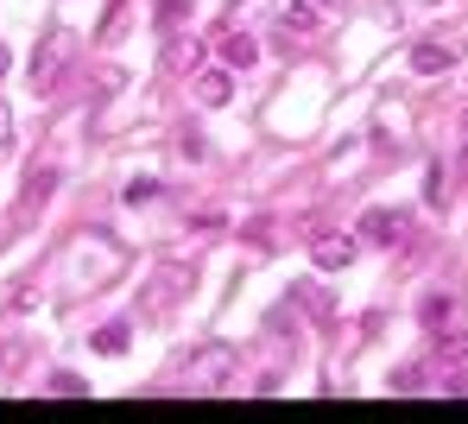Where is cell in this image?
Wrapping results in <instances>:
<instances>
[{"instance_id": "obj_1", "label": "cell", "mask_w": 468, "mask_h": 424, "mask_svg": "<svg viewBox=\"0 0 468 424\" xmlns=\"http://www.w3.org/2000/svg\"><path fill=\"white\" fill-rule=\"evenodd\" d=\"M229 374H234V355H229V348H203V355L184 367V387H222Z\"/></svg>"}, {"instance_id": "obj_2", "label": "cell", "mask_w": 468, "mask_h": 424, "mask_svg": "<svg viewBox=\"0 0 468 424\" xmlns=\"http://www.w3.org/2000/svg\"><path fill=\"white\" fill-rule=\"evenodd\" d=\"M361 235H367L374 248H405V235H411V222H405L399 209H374V216L361 222Z\"/></svg>"}, {"instance_id": "obj_3", "label": "cell", "mask_w": 468, "mask_h": 424, "mask_svg": "<svg viewBox=\"0 0 468 424\" xmlns=\"http://www.w3.org/2000/svg\"><path fill=\"white\" fill-rule=\"evenodd\" d=\"M316 26H323L316 0H279V32H292V38H311Z\"/></svg>"}, {"instance_id": "obj_4", "label": "cell", "mask_w": 468, "mask_h": 424, "mask_svg": "<svg viewBox=\"0 0 468 424\" xmlns=\"http://www.w3.org/2000/svg\"><path fill=\"white\" fill-rule=\"evenodd\" d=\"M216 58H222V70H253L260 64V45H253V32H222Z\"/></svg>"}, {"instance_id": "obj_5", "label": "cell", "mask_w": 468, "mask_h": 424, "mask_svg": "<svg viewBox=\"0 0 468 424\" xmlns=\"http://www.w3.org/2000/svg\"><path fill=\"white\" fill-rule=\"evenodd\" d=\"M311 260L323 266V272H342V266L355 260V241H348V235H316V241H311Z\"/></svg>"}, {"instance_id": "obj_6", "label": "cell", "mask_w": 468, "mask_h": 424, "mask_svg": "<svg viewBox=\"0 0 468 424\" xmlns=\"http://www.w3.org/2000/svg\"><path fill=\"white\" fill-rule=\"evenodd\" d=\"M229 89H234V70H203L197 77V101L216 108V101H229Z\"/></svg>"}, {"instance_id": "obj_7", "label": "cell", "mask_w": 468, "mask_h": 424, "mask_svg": "<svg viewBox=\"0 0 468 424\" xmlns=\"http://www.w3.org/2000/svg\"><path fill=\"white\" fill-rule=\"evenodd\" d=\"M171 292H190V266H165V272L153 279V304H165Z\"/></svg>"}, {"instance_id": "obj_8", "label": "cell", "mask_w": 468, "mask_h": 424, "mask_svg": "<svg viewBox=\"0 0 468 424\" xmlns=\"http://www.w3.org/2000/svg\"><path fill=\"white\" fill-rule=\"evenodd\" d=\"M411 70H418V77H437V70H450V51H443V45H418V51H411Z\"/></svg>"}, {"instance_id": "obj_9", "label": "cell", "mask_w": 468, "mask_h": 424, "mask_svg": "<svg viewBox=\"0 0 468 424\" xmlns=\"http://www.w3.org/2000/svg\"><path fill=\"white\" fill-rule=\"evenodd\" d=\"M177 19H190V0H158V6H153V26H158V32H171Z\"/></svg>"}, {"instance_id": "obj_10", "label": "cell", "mask_w": 468, "mask_h": 424, "mask_svg": "<svg viewBox=\"0 0 468 424\" xmlns=\"http://www.w3.org/2000/svg\"><path fill=\"white\" fill-rule=\"evenodd\" d=\"M165 70H197V45H190V38H171V51H165Z\"/></svg>"}, {"instance_id": "obj_11", "label": "cell", "mask_w": 468, "mask_h": 424, "mask_svg": "<svg viewBox=\"0 0 468 424\" xmlns=\"http://www.w3.org/2000/svg\"><path fill=\"white\" fill-rule=\"evenodd\" d=\"M95 348H101V355L127 348V323H101V330H95Z\"/></svg>"}, {"instance_id": "obj_12", "label": "cell", "mask_w": 468, "mask_h": 424, "mask_svg": "<svg viewBox=\"0 0 468 424\" xmlns=\"http://www.w3.org/2000/svg\"><path fill=\"white\" fill-rule=\"evenodd\" d=\"M58 190V171H38V177H26V203H45Z\"/></svg>"}, {"instance_id": "obj_13", "label": "cell", "mask_w": 468, "mask_h": 424, "mask_svg": "<svg viewBox=\"0 0 468 424\" xmlns=\"http://www.w3.org/2000/svg\"><path fill=\"white\" fill-rule=\"evenodd\" d=\"M418 317H424V330H443V323H450V298H424Z\"/></svg>"}, {"instance_id": "obj_14", "label": "cell", "mask_w": 468, "mask_h": 424, "mask_svg": "<svg viewBox=\"0 0 468 424\" xmlns=\"http://www.w3.org/2000/svg\"><path fill=\"white\" fill-rule=\"evenodd\" d=\"M146 196H158V177H133L127 184V203H146Z\"/></svg>"}, {"instance_id": "obj_15", "label": "cell", "mask_w": 468, "mask_h": 424, "mask_svg": "<svg viewBox=\"0 0 468 424\" xmlns=\"http://www.w3.org/2000/svg\"><path fill=\"white\" fill-rule=\"evenodd\" d=\"M6 64H13V58H6V45H0V77H6Z\"/></svg>"}, {"instance_id": "obj_16", "label": "cell", "mask_w": 468, "mask_h": 424, "mask_svg": "<svg viewBox=\"0 0 468 424\" xmlns=\"http://www.w3.org/2000/svg\"><path fill=\"white\" fill-rule=\"evenodd\" d=\"M316 6H329V0H316Z\"/></svg>"}]
</instances>
